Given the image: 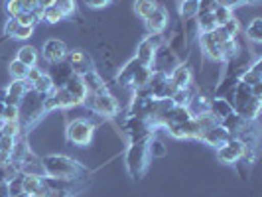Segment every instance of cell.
<instances>
[{
  "mask_svg": "<svg viewBox=\"0 0 262 197\" xmlns=\"http://www.w3.org/2000/svg\"><path fill=\"white\" fill-rule=\"evenodd\" d=\"M41 170L48 178H57V180H69V182H81L89 180L93 171L83 166L79 160L66 154H48L41 158Z\"/></svg>",
  "mask_w": 262,
  "mask_h": 197,
  "instance_id": "6da1fadb",
  "label": "cell"
},
{
  "mask_svg": "<svg viewBox=\"0 0 262 197\" xmlns=\"http://www.w3.org/2000/svg\"><path fill=\"white\" fill-rule=\"evenodd\" d=\"M48 115L46 111V95H39L34 89H28L18 105V124L20 136H28V132Z\"/></svg>",
  "mask_w": 262,
  "mask_h": 197,
  "instance_id": "7a4b0ae2",
  "label": "cell"
},
{
  "mask_svg": "<svg viewBox=\"0 0 262 197\" xmlns=\"http://www.w3.org/2000/svg\"><path fill=\"white\" fill-rule=\"evenodd\" d=\"M152 138V136H150ZM150 138H142V140H136L130 142L126 148V154H124V166L126 171L132 180H142L146 176V171L150 168Z\"/></svg>",
  "mask_w": 262,
  "mask_h": 197,
  "instance_id": "3957f363",
  "label": "cell"
},
{
  "mask_svg": "<svg viewBox=\"0 0 262 197\" xmlns=\"http://www.w3.org/2000/svg\"><path fill=\"white\" fill-rule=\"evenodd\" d=\"M150 77H152V69L142 65L136 57H132V59H128L124 65L118 69L115 81H117L120 87L130 89L134 93L138 91V89H144L146 85L150 83Z\"/></svg>",
  "mask_w": 262,
  "mask_h": 197,
  "instance_id": "277c9868",
  "label": "cell"
},
{
  "mask_svg": "<svg viewBox=\"0 0 262 197\" xmlns=\"http://www.w3.org/2000/svg\"><path fill=\"white\" fill-rule=\"evenodd\" d=\"M231 106H233V111H235L236 115H241L245 120L254 122V120H258V115H260L262 99L252 97L249 85H245L243 81H238L235 87V95H233Z\"/></svg>",
  "mask_w": 262,
  "mask_h": 197,
  "instance_id": "5b68a950",
  "label": "cell"
},
{
  "mask_svg": "<svg viewBox=\"0 0 262 197\" xmlns=\"http://www.w3.org/2000/svg\"><path fill=\"white\" fill-rule=\"evenodd\" d=\"M83 106H87L91 113L103 118H115L120 115V103L111 91L103 93H87Z\"/></svg>",
  "mask_w": 262,
  "mask_h": 197,
  "instance_id": "8992f818",
  "label": "cell"
},
{
  "mask_svg": "<svg viewBox=\"0 0 262 197\" xmlns=\"http://www.w3.org/2000/svg\"><path fill=\"white\" fill-rule=\"evenodd\" d=\"M95 122H91L89 118H73L69 120L66 126V138L69 144L85 148L93 142L95 136Z\"/></svg>",
  "mask_w": 262,
  "mask_h": 197,
  "instance_id": "52a82bcc",
  "label": "cell"
},
{
  "mask_svg": "<svg viewBox=\"0 0 262 197\" xmlns=\"http://www.w3.org/2000/svg\"><path fill=\"white\" fill-rule=\"evenodd\" d=\"M120 128L126 134L128 142H136V140H142V138H150V136H154L158 132L148 118L130 117V115H124L122 122H120Z\"/></svg>",
  "mask_w": 262,
  "mask_h": 197,
  "instance_id": "ba28073f",
  "label": "cell"
},
{
  "mask_svg": "<svg viewBox=\"0 0 262 197\" xmlns=\"http://www.w3.org/2000/svg\"><path fill=\"white\" fill-rule=\"evenodd\" d=\"M166 41L164 38V34H148L140 43H138V48H136V59L142 63V65L150 67L152 69V63H154V55H156L158 48L162 46Z\"/></svg>",
  "mask_w": 262,
  "mask_h": 197,
  "instance_id": "9c48e42d",
  "label": "cell"
},
{
  "mask_svg": "<svg viewBox=\"0 0 262 197\" xmlns=\"http://www.w3.org/2000/svg\"><path fill=\"white\" fill-rule=\"evenodd\" d=\"M245 148H247V144H245L243 140L231 138L227 144H223L221 148H217L215 154H217V160H219L221 164H225V166H235L236 162H238V158L245 154Z\"/></svg>",
  "mask_w": 262,
  "mask_h": 197,
  "instance_id": "30bf717a",
  "label": "cell"
},
{
  "mask_svg": "<svg viewBox=\"0 0 262 197\" xmlns=\"http://www.w3.org/2000/svg\"><path fill=\"white\" fill-rule=\"evenodd\" d=\"M166 46L178 55L180 61H184V59L189 57V41L185 38L184 22H180L178 26L173 28V32H171L170 36H168V39H166Z\"/></svg>",
  "mask_w": 262,
  "mask_h": 197,
  "instance_id": "8fae6325",
  "label": "cell"
},
{
  "mask_svg": "<svg viewBox=\"0 0 262 197\" xmlns=\"http://www.w3.org/2000/svg\"><path fill=\"white\" fill-rule=\"evenodd\" d=\"M79 106V103L71 97V93L63 89H53L50 95H46V111L52 113V111H66V108H73Z\"/></svg>",
  "mask_w": 262,
  "mask_h": 197,
  "instance_id": "7c38bea8",
  "label": "cell"
},
{
  "mask_svg": "<svg viewBox=\"0 0 262 197\" xmlns=\"http://www.w3.org/2000/svg\"><path fill=\"white\" fill-rule=\"evenodd\" d=\"M180 63V59H178V55L171 52L170 48L166 46V41L158 48L156 55H154V63H152V71H160V73H166V75H170L171 69Z\"/></svg>",
  "mask_w": 262,
  "mask_h": 197,
  "instance_id": "4fadbf2b",
  "label": "cell"
},
{
  "mask_svg": "<svg viewBox=\"0 0 262 197\" xmlns=\"http://www.w3.org/2000/svg\"><path fill=\"white\" fill-rule=\"evenodd\" d=\"M148 34H164L170 26V12L166 6L158 4V8L144 20Z\"/></svg>",
  "mask_w": 262,
  "mask_h": 197,
  "instance_id": "5bb4252c",
  "label": "cell"
},
{
  "mask_svg": "<svg viewBox=\"0 0 262 197\" xmlns=\"http://www.w3.org/2000/svg\"><path fill=\"white\" fill-rule=\"evenodd\" d=\"M66 61L69 63V67L73 69V73L79 75V77L85 75L87 71L95 69V67H93L91 55L87 52H83V50H69L66 55Z\"/></svg>",
  "mask_w": 262,
  "mask_h": 197,
  "instance_id": "9a60e30c",
  "label": "cell"
},
{
  "mask_svg": "<svg viewBox=\"0 0 262 197\" xmlns=\"http://www.w3.org/2000/svg\"><path fill=\"white\" fill-rule=\"evenodd\" d=\"M231 138H233V136L229 134V130H225L221 124H215V126H211V128H207V130L201 132L197 140L217 150V148H221L223 144H227Z\"/></svg>",
  "mask_w": 262,
  "mask_h": 197,
  "instance_id": "2e32d148",
  "label": "cell"
},
{
  "mask_svg": "<svg viewBox=\"0 0 262 197\" xmlns=\"http://www.w3.org/2000/svg\"><path fill=\"white\" fill-rule=\"evenodd\" d=\"M67 52H69V48L66 46V41L52 38L43 43V48H41V57L52 65V63H57V61H63Z\"/></svg>",
  "mask_w": 262,
  "mask_h": 197,
  "instance_id": "e0dca14e",
  "label": "cell"
},
{
  "mask_svg": "<svg viewBox=\"0 0 262 197\" xmlns=\"http://www.w3.org/2000/svg\"><path fill=\"white\" fill-rule=\"evenodd\" d=\"M171 81V85L176 89H187V87H193V69L189 63L180 61L178 65L171 69V73L168 75Z\"/></svg>",
  "mask_w": 262,
  "mask_h": 197,
  "instance_id": "ac0fdd59",
  "label": "cell"
},
{
  "mask_svg": "<svg viewBox=\"0 0 262 197\" xmlns=\"http://www.w3.org/2000/svg\"><path fill=\"white\" fill-rule=\"evenodd\" d=\"M48 75H50V79H52L53 89H63V87L67 85V81L73 77L75 73H73V69L69 67V63L63 59V61L52 63V65H50V71H48Z\"/></svg>",
  "mask_w": 262,
  "mask_h": 197,
  "instance_id": "d6986e66",
  "label": "cell"
},
{
  "mask_svg": "<svg viewBox=\"0 0 262 197\" xmlns=\"http://www.w3.org/2000/svg\"><path fill=\"white\" fill-rule=\"evenodd\" d=\"M164 130L168 132L170 136L173 138H180V140H197L199 138V126H197V122L191 118V120H187L184 124H176V126H166Z\"/></svg>",
  "mask_w": 262,
  "mask_h": 197,
  "instance_id": "ffe728a7",
  "label": "cell"
},
{
  "mask_svg": "<svg viewBox=\"0 0 262 197\" xmlns=\"http://www.w3.org/2000/svg\"><path fill=\"white\" fill-rule=\"evenodd\" d=\"M28 89H32V85L28 83L26 79H14L12 83L6 87V97H4V105L18 106L22 97L26 95Z\"/></svg>",
  "mask_w": 262,
  "mask_h": 197,
  "instance_id": "44dd1931",
  "label": "cell"
},
{
  "mask_svg": "<svg viewBox=\"0 0 262 197\" xmlns=\"http://www.w3.org/2000/svg\"><path fill=\"white\" fill-rule=\"evenodd\" d=\"M81 79H83V83H85V89H87V93L108 91V85H106V81L103 79V75H101L97 69H91V71H87L85 75H81Z\"/></svg>",
  "mask_w": 262,
  "mask_h": 197,
  "instance_id": "7402d4cb",
  "label": "cell"
},
{
  "mask_svg": "<svg viewBox=\"0 0 262 197\" xmlns=\"http://www.w3.org/2000/svg\"><path fill=\"white\" fill-rule=\"evenodd\" d=\"M238 81H243V83H245V85H249V87L262 83V59L258 57V55L254 57V61H252V63L249 65V69L241 75Z\"/></svg>",
  "mask_w": 262,
  "mask_h": 197,
  "instance_id": "603a6c76",
  "label": "cell"
},
{
  "mask_svg": "<svg viewBox=\"0 0 262 197\" xmlns=\"http://www.w3.org/2000/svg\"><path fill=\"white\" fill-rule=\"evenodd\" d=\"M209 113L217 118V122H221L225 117H229L233 111V106L229 105L225 99H217V97H211V105H209Z\"/></svg>",
  "mask_w": 262,
  "mask_h": 197,
  "instance_id": "cb8c5ba5",
  "label": "cell"
},
{
  "mask_svg": "<svg viewBox=\"0 0 262 197\" xmlns=\"http://www.w3.org/2000/svg\"><path fill=\"white\" fill-rule=\"evenodd\" d=\"M66 89L71 93V97L77 101L79 105H83V101H85V97H87V89H85L83 79L79 77V75H73V77L67 81Z\"/></svg>",
  "mask_w": 262,
  "mask_h": 197,
  "instance_id": "d4e9b609",
  "label": "cell"
},
{
  "mask_svg": "<svg viewBox=\"0 0 262 197\" xmlns=\"http://www.w3.org/2000/svg\"><path fill=\"white\" fill-rule=\"evenodd\" d=\"M197 28H199V34H207V32H213L215 28H219L217 20H215V14L213 10H205V12H199L195 16Z\"/></svg>",
  "mask_w": 262,
  "mask_h": 197,
  "instance_id": "484cf974",
  "label": "cell"
},
{
  "mask_svg": "<svg viewBox=\"0 0 262 197\" xmlns=\"http://www.w3.org/2000/svg\"><path fill=\"white\" fill-rule=\"evenodd\" d=\"M16 59L22 61L26 67H36L38 65V59H39V53L34 46H22L18 53H16Z\"/></svg>",
  "mask_w": 262,
  "mask_h": 197,
  "instance_id": "4316f807",
  "label": "cell"
},
{
  "mask_svg": "<svg viewBox=\"0 0 262 197\" xmlns=\"http://www.w3.org/2000/svg\"><path fill=\"white\" fill-rule=\"evenodd\" d=\"M178 14L184 20H191L199 14V0H180L178 4Z\"/></svg>",
  "mask_w": 262,
  "mask_h": 197,
  "instance_id": "83f0119b",
  "label": "cell"
},
{
  "mask_svg": "<svg viewBox=\"0 0 262 197\" xmlns=\"http://www.w3.org/2000/svg\"><path fill=\"white\" fill-rule=\"evenodd\" d=\"M245 36L249 41L260 43L262 41V18H252L247 28H245Z\"/></svg>",
  "mask_w": 262,
  "mask_h": 197,
  "instance_id": "f1b7e54d",
  "label": "cell"
},
{
  "mask_svg": "<svg viewBox=\"0 0 262 197\" xmlns=\"http://www.w3.org/2000/svg\"><path fill=\"white\" fill-rule=\"evenodd\" d=\"M195 87H187V89H176L171 95V103L178 106H189L191 99H193Z\"/></svg>",
  "mask_w": 262,
  "mask_h": 197,
  "instance_id": "f546056e",
  "label": "cell"
},
{
  "mask_svg": "<svg viewBox=\"0 0 262 197\" xmlns=\"http://www.w3.org/2000/svg\"><path fill=\"white\" fill-rule=\"evenodd\" d=\"M158 4H160L158 0H136L134 2V12L138 14L142 20H146L158 8Z\"/></svg>",
  "mask_w": 262,
  "mask_h": 197,
  "instance_id": "4dcf8cb0",
  "label": "cell"
},
{
  "mask_svg": "<svg viewBox=\"0 0 262 197\" xmlns=\"http://www.w3.org/2000/svg\"><path fill=\"white\" fill-rule=\"evenodd\" d=\"M67 16L63 14V10L57 6V4H52V6H48V8H43V22H48V24H57V22H61V20H66Z\"/></svg>",
  "mask_w": 262,
  "mask_h": 197,
  "instance_id": "1f68e13d",
  "label": "cell"
},
{
  "mask_svg": "<svg viewBox=\"0 0 262 197\" xmlns=\"http://www.w3.org/2000/svg\"><path fill=\"white\" fill-rule=\"evenodd\" d=\"M32 89L36 93H39V95H50V93L53 91V83H52V79H50V75H48V73H41L39 79H36V81L32 83Z\"/></svg>",
  "mask_w": 262,
  "mask_h": 197,
  "instance_id": "d6a6232c",
  "label": "cell"
},
{
  "mask_svg": "<svg viewBox=\"0 0 262 197\" xmlns=\"http://www.w3.org/2000/svg\"><path fill=\"white\" fill-rule=\"evenodd\" d=\"M166 154H168V146L164 144L158 136H152V138H150V156L164 158Z\"/></svg>",
  "mask_w": 262,
  "mask_h": 197,
  "instance_id": "836d02e7",
  "label": "cell"
},
{
  "mask_svg": "<svg viewBox=\"0 0 262 197\" xmlns=\"http://www.w3.org/2000/svg\"><path fill=\"white\" fill-rule=\"evenodd\" d=\"M213 14H215V20H217L219 26H225L229 20L235 18V12H233L231 8H225V6H215V8H213Z\"/></svg>",
  "mask_w": 262,
  "mask_h": 197,
  "instance_id": "e575fe53",
  "label": "cell"
},
{
  "mask_svg": "<svg viewBox=\"0 0 262 197\" xmlns=\"http://www.w3.org/2000/svg\"><path fill=\"white\" fill-rule=\"evenodd\" d=\"M28 69H30V67H26L22 61L12 59V61H10V65H8V73H10V77L12 79H26Z\"/></svg>",
  "mask_w": 262,
  "mask_h": 197,
  "instance_id": "d590c367",
  "label": "cell"
},
{
  "mask_svg": "<svg viewBox=\"0 0 262 197\" xmlns=\"http://www.w3.org/2000/svg\"><path fill=\"white\" fill-rule=\"evenodd\" d=\"M55 4H57L61 10H63V14H66L67 18L77 12V6H75L77 2H75V0H55Z\"/></svg>",
  "mask_w": 262,
  "mask_h": 197,
  "instance_id": "8d00e7d4",
  "label": "cell"
},
{
  "mask_svg": "<svg viewBox=\"0 0 262 197\" xmlns=\"http://www.w3.org/2000/svg\"><path fill=\"white\" fill-rule=\"evenodd\" d=\"M14 144H16V138L6 136V134H0V152H4V154H12Z\"/></svg>",
  "mask_w": 262,
  "mask_h": 197,
  "instance_id": "74e56055",
  "label": "cell"
},
{
  "mask_svg": "<svg viewBox=\"0 0 262 197\" xmlns=\"http://www.w3.org/2000/svg\"><path fill=\"white\" fill-rule=\"evenodd\" d=\"M18 20L16 18H8L6 22H4V28H2V34L6 36V38H14V34H16V30H18Z\"/></svg>",
  "mask_w": 262,
  "mask_h": 197,
  "instance_id": "f35d334b",
  "label": "cell"
},
{
  "mask_svg": "<svg viewBox=\"0 0 262 197\" xmlns=\"http://www.w3.org/2000/svg\"><path fill=\"white\" fill-rule=\"evenodd\" d=\"M4 8H6L8 18H16L18 14H22V8H20V2L18 0H6L4 2Z\"/></svg>",
  "mask_w": 262,
  "mask_h": 197,
  "instance_id": "ab89813d",
  "label": "cell"
},
{
  "mask_svg": "<svg viewBox=\"0 0 262 197\" xmlns=\"http://www.w3.org/2000/svg\"><path fill=\"white\" fill-rule=\"evenodd\" d=\"M2 122H18V106H4V113H2Z\"/></svg>",
  "mask_w": 262,
  "mask_h": 197,
  "instance_id": "60d3db41",
  "label": "cell"
},
{
  "mask_svg": "<svg viewBox=\"0 0 262 197\" xmlns=\"http://www.w3.org/2000/svg\"><path fill=\"white\" fill-rule=\"evenodd\" d=\"M18 2H20L22 14H32V12H36L38 8H41L38 4V0H18Z\"/></svg>",
  "mask_w": 262,
  "mask_h": 197,
  "instance_id": "b9f144b4",
  "label": "cell"
},
{
  "mask_svg": "<svg viewBox=\"0 0 262 197\" xmlns=\"http://www.w3.org/2000/svg\"><path fill=\"white\" fill-rule=\"evenodd\" d=\"M34 30L36 28L32 26H18V30H16V34H14V39H28L34 36Z\"/></svg>",
  "mask_w": 262,
  "mask_h": 197,
  "instance_id": "7bdbcfd3",
  "label": "cell"
},
{
  "mask_svg": "<svg viewBox=\"0 0 262 197\" xmlns=\"http://www.w3.org/2000/svg\"><path fill=\"white\" fill-rule=\"evenodd\" d=\"M113 2H117V0H85V4L93 8V10H101V8H106V6H111Z\"/></svg>",
  "mask_w": 262,
  "mask_h": 197,
  "instance_id": "ee69618b",
  "label": "cell"
},
{
  "mask_svg": "<svg viewBox=\"0 0 262 197\" xmlns=\"http://www.w3.org/2000/svg\"><path fill=\"white\" fill-rule=\"evenodd\" d=\"M75 195H79V193L73 191V189H53V191H48L46 197H75Z\"/></svg>",
  "mask_w": 262,
  "mask_h": 197,
  "instance_id": "f6af8a7d",
  "label": "cell"
},
{
  "mask_svg": "<svg viewBox=\"0 0 262 197\" xmlns=\"http://www.w3.org/2000/svg\"><path fill=\"white\" fill-rule=\"evenodd\" d=\"M41 73H43V71H41V69H39L38 65H36V67H30V69H28L26 81L30 83V85H32V83H34L36 79H39V75H41Z\"/></svg>",
  "mask_w": 262,
  "mask_h": 197,
  "instance_id": "bcb514c9",
  "label": "cell"
},
{
  "mask_svg": "<svg viewBox=\"0 0 262 197\" xmlns=\"http://www.w3.org/2000/svg\"><path fill=\"white\" fill-rule=\"evenodd\" d=\"M217 6H225V8L235 10L236 6H243V0H217Z\"/></svg>",
  "mask_w": 262,
  "mask_h": 197,
  "instance_id": "7dc6e473",
  "label": "cell"
},
{
  "mask_svg": "<svg viewBox=\"0 0 262 197\" xmlns=\"http://www.w3.org/2000/svg\"><path fill=\"white\" fill-rule=\"evenodd\" d=\"M215 6H217V0H199V12L213 10Z\"/></svg>",
  "mask_w": 262,
  "mask_h": 197,
  "instance_id": "c3c4849f",
  "label": "cell"
},
{
  "mask_svg": "<svg viewBox=\"0 0 262 197\" xmlns=\"http://www.w3.org/2000/svg\"><path fill=\"white\" fill-rule=\"evenodd\" d=\"M0 197H10V189H8L6 180H0Z\"/></svg>",
  "mask_w": 262,
  "mask_h": 197,
  "instance_id": "681fc988",
  "label": "cell"
},
{
  "mask_svg": "<svg viewBox=\"0 0 262 197\" xmlns=\"http://www.w3.org/2000/svg\"><path fill=\"white\" fill-rule=\"evenodd\" d=\"M38 4L41 6V8H48V6L55 4V0H38Z\"/></svg>",
  "mask_w": 262,
  "mask_h": 197,
  "instance_id": "f907efd6",
  "label": "cell"
},
{
  "mask_svg": "<svg viewBox=\"0 0 262 197\" xmlns=\"http://www.w3.org/2000/svg\"><path fill=\"white\" fill-rule=\"evenodd\" d=\"M260 0H243V4H258Z\"/></svg>",
  "mask_w": 262,
  "mask_h": 197,
  "instance_id": "816d5d0a",
  "label": "cell"
},
{
  "mask_svg": "<svg viewBox=\"0 0 262 197\" xmlns=\"http://www.w3.org/2000/svg\"><path fill=\"white\" fill-rule=\"evenodd\" d=\"M12 197H30V195H28V193H24V191H22V193H18V195H12Z\"/></svg>",
  "mask_w": 262,
  "mask_h": 197,
  "instance_id": "f5cc1de1",
  "label": "cell"
}]
</instances>
